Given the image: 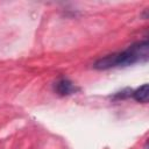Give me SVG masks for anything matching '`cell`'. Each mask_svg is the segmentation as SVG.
I'll return each mask as SVG.
<instances>
[{
    "label": "cell",
    "mask_w": 149,
    "mask_h": 149,
    "mask_svg": "<svg viewBox=\"0 0 149 149\" xmlns=\"http://www.w3.org/2000/svg\"><path fill=\"white\" fill-rule=\"evenodd\" d=\"M136 101L139 102H148V98H149V85L148 84H143L142 86L137 87L136 90L132 91V94H130Z\"/></svg>",
    "instance_id": "3957f363"
},
{
    "label": "cell",
    "mask_w": 149,
    "mask_h": 149,
    "mask_svg": "<svg viewBox=\"0 0 149 149\" xmlns=\"http://www.w3.org/2000/svg\"><path fill=\"white\" fill-rule=\"evenodd\" d=\"M148 58H149V43L147 40H143L129 45L123 51L99 58L93 64V68L97 70H107L120 66L121 68L129 66L135 63L147 62Z\"/></svg>",
    "instance_id": "6da1fadb"
},
{
    "label": "cell",
    "mask_w": 149,
    "mask_h": 149,
    "mask_svg": "<svg viewBox=\"0 0 149 149\" xmlns=\"http://www.w3.org/2000/svg\"><path fill=\"white\" fill-rule=\"evenodd\" d=\"M54 90L58 95L65 97V95H70L76 93L79 88L68 78L65 77H61L55 84H54Z\"/></svg>",
    "instance_id": "7a4b0ae2"
}]
</instances>
